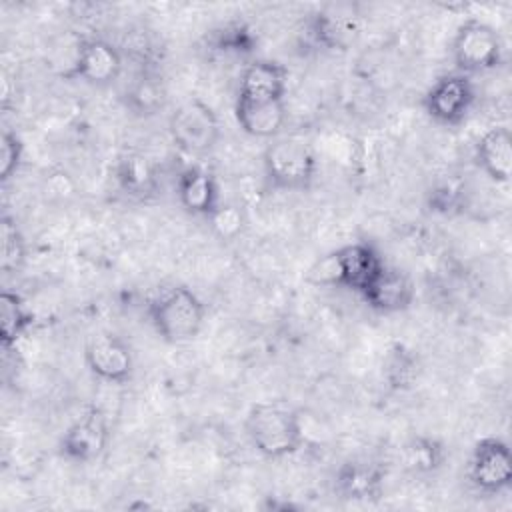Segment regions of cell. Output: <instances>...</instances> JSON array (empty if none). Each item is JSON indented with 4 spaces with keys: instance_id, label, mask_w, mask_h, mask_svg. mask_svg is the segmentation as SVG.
Masks as SVG:
<instances>
[{
    "instance_id": "cell-12",
    "label": "cell",
    "mask_w": 512,
    "mask_h": 512,
    "mask_svg": "<svg viewBox=\"0 0 512 512\" xmlns=\"http://www.w3.org/2000/svg\"><path fill=\"white\" fill-rule=\"evenodd\" d=\"M334 286L362 294L384 268V258L370 242H352L332 250Z\"/></svg>"
},
{
    "instance_id": "cell-22",
    "label": "cell",
    "mask_w": 512,
    "mask_h": 512,
    "mask_svg": "<svg viewBox=\"0 0 512 512\" xmlns=\"http://www.w3.org/2000/svg\"><path fill=\"white\" fill-rule=\"evenodd\" d=\"M34 326V312L26 306L20 294L2 290L0 294V344L4 350L16 346V342L28 334Z\"/></svg>"
},
{
    "instance_id": "cell-14",
    "label": "cell",
    "mask_w": 512,
    "mask_h": 512,
    "mask_svg": "<svg viewBox=\"0 0 512 512\" xmlns=\"http://www.w3.org/2000/svg\"><path fill=\"white\" fill-rule=\"evenodd\" d=\"M288 92V68L278 60L256 58L240 74L236 100L284 102Z\"/></svg>"
},
{
    "instance_id": "cell-16",
    "label": "cell",
    "mask_w": 512,
    "mask_h": 512,
    "mask_svg": "<svg viewBox=\"0 0 512 512\" xmlns=\"http://www.w3.org/2000/svg\"><path fill=\"white\" fill-rule=\"evenodd\" d=\"M360 298L370 310L378 314H400L414 304L416 288L404 270L384 264V268L376 274Z\"/></svg>"
},
{
    "instance_id": "cell-9",
    "label": "cell",
    "mask_w": 512,
    "mask_h": 512,
    "mask_svg": "<svg viewBox=\"0 0 512 512\" xmlns=\"http://www.w3.org/2000/svg\"><path fill=\"white\" fill-rule=\"evenodd\" d=\"M468 480L486 496L506 492L512 484V452L508 442L498 436L480 438L468 460Z\"/></svg>"
},
{
    "instance_id": "cell-3",
    "label": "cell",
    "mask_w": 512,
    "mask_h": 512,
    "mask_svg": "<svg viewBox=\"0 0 512 512\" xmlns=\"http://www.w3.org/2000/svg\"><path fill=\"white\" fill-rule=\"evenodd\" d=\"M264 180L278 192H306L318 174L314 148L298 136H276L262 152Z\"/></svg>"
},
{
    "instance_id": "cell-28",
    "label": "cell",
    "mask_w": 512,
    "mask_h": 512,
    "mask_svg": "<svg viewBox=\"0 0 512 512\" xmlns=\"http://www.w3.org/2000/svg\"><path fill=\"white\" fill-rule=\"evenodd\" d=\"M208 222H212L214 230L222 238H234L242 230V212L236 206H228L222 202V206L216 210V214Z\"/></svg>"
},
{
    "instance_id": "cell-8",
    "label": "cell",
    "mask_w": 512,
    "mask_h": 512,
    "mask_svg": "<svg viewBox=\"0 0 512 512\" xmlns=\"http://www.w3.org/2000/svg\"><path fill=\"white\" fill-rule=\"evenodd\" d=\"M110 444L108 416L98 406H88L60 436L58 454L74 464L96 462Z\"/></svg>"
},
{
    "instance_id": "cell-24",
    "label": "cell",
    "mask_w": 512,
    "mask_h": 512,
    "mask_svg": "<svg viewBox=\"0 0 512 512\" xmlns=\"http://www.w3.org/2000/svg\"><path fill=\"white\" fill-rule=\"evenodd\" d=\"M382 374L392 390H408L418 380L420 358L406 344L394 342L384 358Z\"/></svg>"
},
{
    "instance_id": "cell-2",
    "label": "cell",
    "mask_w": 512,
    "mask_h": 512,
    "mask_svg": "<svg viewBox=\"0 0 512 512\" xmlns=\"http://www.w3.org/2000/svg\"><path fill=\"white\" fill-rule=\"evenodd\" d=\"M146 314L152 330L162 342L186 344L202 332L206 304L192 288L174 284L150 300Z\"/></svg>"
},
{
    "instance_id": "cell-26",
    "label": "cell",
    "mask_w": 512,
    "mask_h": 512,
    "mask_svg": "<svg viewBox=\"0 0 512 512\" xmlns=\"http://www.w3.org/2000/svg\"><path fill=\"white\" fill-rule=\"evenodd\" d=\"M24 158V142L22 138L4 128L2 130V138H0V180L6 184L10 178H14V174L20 170Z\"/></svg>"
},
{
    "instance_id": "cell-1",
    "label": "cell",
    "mask_w": 512,
    "mask_h": 512,
    "mask_svg": "<svg viewBox=\"0 0 512 512\" xmlns=\"http://www.w3.org/2000/svg\"><path fill=\"white\" fill-rule=\"evenodd\" d=\"M244 430L252 448L270 460L296 454L304 444L300 412L282 400H262L248 408Z\"/></svg>"
},
{
    "instance_id": "cell-23",
    "label": "cell",
    "mask_w": 512,
    "mask_h": 512,
    "mask_svg": "<svg viewBox=\"0 0 512 512\" xmlns=\"http://www.w3.org/2000/svg\"><path fill=\"white\" fill-rule=\"evenodd\" d=\"M448 458V450L442 440L430 434H416L410 438L402 450L404 468L412 474H434Z\"/></svg>"
},
{
    "instance_id": "cell-17",
    "label": "cell",
    "mask_w": 512,
    "mask_h": 512,
    "mask_svg": "<svg viewBox=\"0 0 512 512\" xmlns=\"http://www.w3.org/2000/svg\"><path fill=\"white\" fill-rule=\"evenodd\" d=\"M176 200L190 216L210 220L222 206L218 180L198 164L186 166L176 176Z\"/></svg>"
},
{
    "instance_id": "cell-11",
    "label": "cell",
    "mask_w": 512,
    "mask_h": 512,
    "mask_svg": "<svg viewBox=\"0 0 512 512\" xmlns=\"http://www.w3.org/2000/svg\"><path fill=\"white\" fill-rule=\"evenodd\" d=\"M358 32V14L348 4L322 6L308 14V18L304 20L306 40L324 52H338L350 48Z\"/></svg>"
},
{
    "instance_id": "cell-19",
    "label": "cell",
    "mask_w": 512,
    "mask_h": 512,
    "mask_svg": "<svg viewBox=\"0 0 512 512\" xmlns=\"http://www.w3.org/2000/svg\"><path fill=\"white\" fill-rule=\"evenodd\" d=\"M234 118L240 130L258 140H272L282 134L288 112L284 102H234Z\"/></svg>"
},
{
    "instance_id": "cell-4",
    "label": "cell",
    "mask_w": 512,
    "mask_h": 512,
    "mask_svg": "<svg viewBox=\"0 0 512 512\" xmlns=\"http://www.w3.org/2000/svg\"><path fill=\"white\" fill-rule=\"evenodd\" d=\"M450 54L456 72L482 74L496 70L504 60V42L498 30L478 18L464 20L452 38Z\"/></svg>"
},
{
    "instance_id": "cell-7",
    "label": "cell",
    "mask_w": 512,
    "mask_h": 512,
    "mask_svg": "<svg viewBox=\"0 0 512 512\" xmlns=\"http://www.w3.org/2000/svg\"><path fill=\"white\" fill-rule=\"evenodd\" d=\"M122 70L124 56L116 44L100 36H84L76 44L72 66L64 76L94 88H106L120 78Z\"/></svg>"
},
{
    "instance_id": "cell-5",
    "label": "cell",
    "mask_w": 512,
    "mask_h": 512,
    "mask_svg": "<svg viewBox=\"0 0 512 512\" xmlns=\"http://www.w3.org/2000/svg\"><path fill=\"white\" fill-rule=\"evenodd\" d=\"M168 132L180 152L206 156L220 140V120L208 102L192 96L170 112Z\"/></svg>"
},
{
    "instance_id": "cell-15",
    "label": "cell",
    "mask_w": 512,
    "mask_h": 512,
    "mask_svg": "<svg viewBox=\"0 0 512 512\" xmlns=\"http://www.w3.org/2000/svg\"><path fill=\"white\" fill-rule=\"evenodd\" d=\"M114 182L124 196L138 202L154 200L162 188L158 164L140 150H126L116 158Z\"/></svg>"
},
{
    "instance_id": "cell-13",
    "label": "cell",
    "mask_w": 512,
    "mask_h": 512,
    "mask_svg": "<svg viewBox=\"0 0 512 512\" xmlns=\"http://www.w3.org/2000/svg\"><path fill=\"white\" fill-rule=\"evenodd\" d=\"M386 470L368 458L344 460L332 478L334 492L348 502H378L384 496Z\"/></svg>"
},
{
    "instance_id": "cell-27",
    "label": "cell",
    "mask_w": 512,
    "mask_h": 512,
    "mask_svg": "<svg viewBox=\"0 0 512 512\" xmlns=\"http://www.w3.org/2000/svg\"><path fill=\"white\" fill-rule=\"evenodd\" d=\"M464 204V188L460 182L448 180L436 184L428 192V208L438 214H452Z\"/></svg>"
},
{
    "instance_id": "cell-21",
    "label": "cell",
    "mask_w": 512,
    "mask_h": 512,
    "mask_svg": "<svg viewBox=\"0 0 512 512\" xmlns=\"http://www.w3.org/2000/svg\"><path fill=\"white\" fill-rule=\"evenodd\" d=\"M206 46L218 56L244 58L252 56L258 48V34L254 28L242 20H230L210 30L206 36Z\"/></svg>"
},
{
    "instance_id": "cell-18",
    "label": "cell",
    "mask_w": 512,
    "mask_h": 512,
    "mask_svg": "<svg viewBox=\"0 0 512 512\" xmlns=\"http://www.w3.org/2000/svg\"><path fill=\"white\" fill-rule=\"evenodd\" d=\"M474 160L494 184H506L512 172V132L508 126L488 128L476 142Z\"/></svg>"
},
{
    "instance_id": "cell-6",
    "label": "cell",
    "mask_w": 512,
    "mask_h": 512,
    "mask_svg": "<svg viewBox=\"0 0 512 512\" xmlns=\"http://www.w3.org/2000/svg\"><path fill=\"white\" fill-rule=\"evenodd\" d=\"M476 102V88L470 76L460 72L442 74L422 98L424 112L438 126H460Z\"/></svg>"
},
{
    "instance_id": "cell-25",
    "label": "cell",
    "mask_w": 512,
    "mask_h": 512,
    "mask_svg": "<svg viewBox=\"0 0 512 512\" xmlns=\"http://www.w3.org/2000/svg\"><path fill=\"white\" fill-rule=\"evenodd\" d=\"M28 258V244L10 214L0 218V268L4 274H18Z\"/></svg>"
},
{
    "instance_id": "cell-20",
    "label": "cell",
    "mask_w": 512,
    "mask_h": 512,
    "mask_svg": "<svg viewBox=\"0 0 512 512\" xmlns=\"http://www.w3.org/2000/svg\"><path fill=\"white\" fill-rule=\"evenodd\" d=\"M166 104V86L156 68L142 64L124 90V106L130 114L148 118L158 114Z\"/></svg>"
},
{
    "instance_id": "cell-10",
    "label": "cell",
    "mask_w": 512,
    "mask_h": 512,
    "mask_svg": "<svg viewBox=\"0 0 512 512\" xmlns=\"http://www.w3.org/2000/svg\"><path fill=\"white\" fill-rule=\"evenodd\" d=\"M84 364L88 372L106 384H128L134 376L132 346L114 332L94 334L84 344Z\"/></svg>"
}]
</instances>
